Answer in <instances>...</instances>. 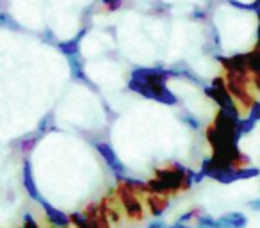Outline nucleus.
Listing matches in <instances>:
<instances>
[{
  "mask_svg": "<svg viewBox=\"0 0 260 228\" xmlns=\"http://www.w3.org/2000/svg\"><path fill=\"white\" fill-rule=\"evenodd\" d=\"M68 64H70V72H72V79L73 80L84 82V84H87V86L94 89V84L87 79L86 72H84V59L80 57V54H75V55H72V57H68Z\"/></svg>",
  "mask_w": 260,
  "mask_h": 228,
  "instance_id": "nucleus-9",
  "label": "nucleus"
},
{
  "mask_svg": "<svg viewBox=\"0 0 260 228\" xmlns=\"http://www.w3.org/2000/svg\"><path fill=\"white\" fill-rule=\"evenodd\" d=\"M196 228H216V226H207V224H198Z\"/></svg>",
  "mask_w": 260,
  "mask_h": 228,
  "instance_id": "nucleus-34",
  "label": "nucleus"
},
{
  "mask_svg": "<svg viewBox=\"0 0 260 228\" xmlns=\"http://www.w3.org/2000/svg\"><path fill=\"white\" fill-rule=\"evenodd\" d=\"M248 118L255 121V123L260 121V100H255L251 104V107L248 109Z\"/></svg>",
  "mask_w": 260,
  "mask_h": 228,
  "instance_id": "nucleus-20",
  "label": "nucleus"
},
{
  "mask_svg": "<svg viewBox=\"0 0 260 228\" xmlns=\"http://www.w3.org/2000/svg\"><path fill=\"white\" fill-rule=\"evenodd\" d=\"M94 148H96V152L100 153V157L105 160V164H107L109 168H111L112 171H114V175L118 177V175H123L126 171L125 164L119 160V157L116 155V152L112 150V146L109 145V143H102V141H96L93 143Z\"/></svg>",
  "mask_w": 260,
  "mask_h": 228,
  "instance_id": "nucleus-5",
  "label": "nucleus"
},
{
  "mask_svg": "<svg viewBox=\"0 0 260 228\" xmlns=\"http://www.w3.org/2000/svg\"><path fill=\"white\" fill-rule=\"evenodd\" d=\"M224 80H226V89L239 105V109L248 111L251 104L256 100L255 93H253L251 86V75H244V73H235V72H224Z\"/></svg>",
  "mask_w": 260,
  "mask_h": 228,
  "instance_id": "nucleus-1",
  "label": "nucleus"
},
{
  "mask_svg": "<svg viewBox=\"0 0 260 228\" xmlns=\"http://www.w3.org/2000/svg\"><path fill=\"white\" fill-rule=\"evenodd\" d=\"M260 175V170L258 168H239L237 170V177L239 180H248V178H255Z\"/></svg>",
  "mask_w": 260,
  "mask_h": 228,
  "instance_id": "nucleus-17",
  "label": "nucleus"
},
{
  "mask_svg": "<svg viewBox=\"0 0 260 228\" xmlns=\"http://www.w3.org/2000/svg\"><path fill=\"white\" fill-rule=\"evenodd\" d=\"M239 120H241V114H234L230 111H224L219 109L214 118V127L224 136V138L232 139L234 143H239L241 139V132H239Z\"/></svg>",
  "mask_w": 260,
  "mask_h": 228,
  "instance_id": "nucleus-4",
  "label": "nucleus"
},
{
  "mask_svg": "<svg viewBox=\"0 0 260 228\" xmlns=\"http://www.w3.org/2000/svg\"><path fill=\"white\" fill-rule=\"evenodd\" d=\"M54 128L55 127H54V120H52V116H47L40 121V125H38V134L43 136V134H47V132L54 131Z\"/></svg>",
  "mask_w": 260,
  "mask_h": 228,
  "instance_id": "nucleus-18",
  "label": "nucleus"
},
{
  "mask_svg": "<svg viewBox=\"0 0 260 228\" xmlns=\"http://www.w3.org/2000/svg\"><path fill=\"white\" fill-rule=\"evenodd\" d=\"M22 228H41V226L36 223V219H34L30 214H25V216H23V226Z\"/></svg>",
  "mask_w": 260,
  "mask_h": 228,
  "instance_id": "nucleus-24",
  "label": "nucleus"
},
{
  "mask_svg": "<svg viewBox=\"0 0 260 228\" xmlns=\"http://www.w3.org/2000/svg\"><path fill=\"white\" fill-rule=\"evenodd\" d=\"M192 18H194V20H205V11H200V9H196V11L192 13Z\"/></svg>",
  "mask_w": 260,
  "mask_h": 228,
  "instance_id": "nucleus-29",
  "label": "nucleus"
},
{
  "mask_svg": "<svg viewBox=\"0 0 260 228\" xmlns=\"http://www.w3.org/2000/svg\"><path fill=\"white\" fill-rule=\"evenodd\" d=\"M168 228H191L189 224H185V223H175V224H171V226H168Z\"/></svg>",
  "mask_w": 260,
  "mask_h": 228,
  "instance_id": "nucleus-32",
  "label": "nucleus"
},
{
  "mask_svg": "<svg viewBox=\"0 0 260 228\" xmlns=\"http://www.w3.org/2000/svg\"><path fill=\"white\" fill-rule=\"evenodd\" d=\"M196 212H200V209L187 210V212H185L184 216H180V217H178V221H177V223H185V224H187L189 221L192 219V217H198V214H196Z\"/></svg>",
  "mask_w": 260,
  "mask_h": 228,
  "instance_id": "nucleus-22",
  "label": "nucleus"
},
{
  "mask_svg": "<svg viewBox=\"0 0 260 228\" xmlns=\"http://www.w3.org/2000/svg\"><path fill=\"white\" fill-rule=\"evenodd\" d=\"M251 86H253V89L260 94V77H251Z\"/></svg>",
  "mask_w": 260,
  "mask_h": 228,
  "instance_id": "nucleus-28",
  "label": "nucleus"
},
{
  "mask_svg": "<svg viewBox=\"0 0 260 228\" xmlns=\"http://www.w3.org/2000/svg\"><path fill=\"white\" fill-rule=\"evenodd\" d=\"M228 4L234 6L237 9H242V11H251V4H242V2H237V0H226Z\"/></svg>",
  "mask_w": 260,
  "mask_h": 228,
  "instance_id": "nucleus-25",
  "label": "nucleus"
},
{
  "mask_svg": "<svg viewBox=\"0 0 260 228\" xmlns=\"http://www.w3.org/2000/svg\"><path fill=\"white\" fill-rule=\"evenodd\" d=\"M251 11L255 13V15H256V13H260V0H253V2H251Z\"/></svg>",
  "mask_w": 260,
  "mask_h": 228,
  "instance_id": "nucleus-30",
  "label": "nucleus"
},
{
  "mask_svg": "<svg viewBox=\"0 0 260 228\" xmlns=\"http://www.w3.org/2000/svg\"><path fill=\"white\" fill-rule=\"evenodd\" d=\"M86 30H87V29H82V30H80V32H79V36L73 38V40L61 41V43H57V45H55V47H57V50L61 52V54H64L66 57H72V55L79 54V50H80V43H79V41L84 38V34H86Z\"/></svg>",
  "mask_w": 260,
  "mask_h": 228,
  "instance_id": "nucleus-12",
  "label": "nucleus"
},
{
  "mask_svg": "<svg viewBox=\"0 0 260 228\" xmlns=\"http://www.w3.org/2000/svg\"><path fill=\"white\" fill-rule=\"evenodd\" d=\"M248 207L251 210H255V212H260V198L256 200H251V202H248Z\"/></svg>",
  "mask_w": 260,
  "mask_h": 228,
  "instance_id": "nucleus-26",
  "label": "nucleus"
},
{
  "mask_svg": "<svg viewBox=\"0 0 260 228\" xmlns=\"http://www.w3.org/2000/svg\"><path fill=\"white\" fill-rule=\"evenodd\" d=\"M205 139H207V143L212 146L214 152H224V150L232 148V146H239V143H234L232 139L224 138L214 125H209V127H207Z\"/></svg>",
  "mask_w": 260,
  "mask_h": 228,
  "instance_id": "nucleus-7",
  "label": "nucleus"
},
{
  "mask_svg": "<svg viewBox=\"0 0 260 228\" xmlns=\"http://www.w3.org/2000/svg\"><path fill=\"white\" fill-rule=\"evenodd\" d=\"M203 180H205V175H203L202 171H198V173H194V180H192V182H194V184H200V182H203Z\"/></svg>",
  "mask_w": 260,
  "mask_h": 228,
  "instance_id": "nucleus-31",
  "label": "nucleus"
},
{
  "mask_svg": "<svg viewBox=\"0 0 260 228\" xmlns=\"http://www.w3.org/2000/svg\"><path fill=\"white\" fill-rule=\"evenodd\" d=\"M0 27L9 30H22V25L6 11H0Z\"/></svg>",
  "mask_w": 260,
  "mask_h": 228,
  "instance_id": "nucleus-15",
  "label": "nucleus"
},
{
  "mask_svg": "<svg viewBox=\"0 0 260 228\" xmlns=\"http://www.w3.org/2000/svg\"><path fill=\"white\" fill-rule=\"evenodd\" d=\"M146 205H148L150 214L159 219V217L168 210V207H170V200H168V196L148 194L146 196Z\"/></svg>",
  "mask_w": 260,
  "mask_h": 228,
  "instance_id": "nucleus-11",
  "label": "nucleus"
},
{
  "mask_svg": "<svg viewBox=\"0 0 260 228\" xmlns=\"http://www.w3.org/2000/svg\"><path fill=\"white\" fill-rule=\"evenodd\" d=\"M40 138H41L40 134H30V136H27V138H23L22 141H20V148H22V152H23V153L32 152V148L38 145Z\"/></svg>",
  "mask_w": 260,
  "mask_h": 228,
  "instance_id": "nucleus-16",
  "label": "nucleus"
},
{
  "mask_svg": "<svg viewBox=\"0 0 260 228\" xmlns=\"http://www.w3.org/2000/svg\"><path fill=\"white\" fill-rule=\"evenodd\" d=\"M180 120L184 121V123L187 125L189 128H192V131H198V128H200V121L196 120V118L192 116V114H182Z\"/></svg>",
  "mask_w": 260,
  "mask_h": 228,
  "instance_id": "nucleus-21",
  "label": "nucleus"
},
{
  "mask_svg": "<svg viewBox=\"0 0 260 228\" xmlns=\"http://www.w3.org/2000/svg\"><path fill=\"white\" fill-rule=\"evenodd\" d=\"M246 62H248V72L251 77H260V52L249 50L246 52Z\"/></svg>",
  "mask_w": 260,
  "mask_h": 228,
  "instance_id": "nucleus-14",
  "label": "nucleus"
},
{
  "mask_svg": "<svg viewBox=\"0 0 260 228\" xmlns=\"http://www.w3.org/2000/svg\"><path fill=\"white\" fill-rule=\"evenodd\" d=\"M248 217L242 212H228L217 217V228H246Z\"/></svg>",
  "mask_w": 260,
  "mask_h": 228,
  "instance_id": "nucleus-10",
  "label": "nucleus"
},
{
  "mask_svg": "<svg viewBox=\"0 0 260 228\" xmlns=\"http://www.w3.org/2000/svg\"><path fill=\"white\" fill-rule=\"evenodd\" d=\"M102 4H104L105 8H107V11H116V9L121 8L123 0H104Z\"/></svg>",
  "mask_w": 260,
  "mask_h": 228,
  "instance_id": "nucleus-23",
  "label": "nucleus"
},
{
  "mask_svg": "<svg viewBox=\"0 0 260 228\" xmlns=\"http://www.w3.org/2000/svg\"><path fill=\"white\" fill-rule=\"evenodd\" d=\"M256 18H258V29L256 30H260V13H256Z\"/></svg>",
  "mask_w": 260,
  "mask_h": 228,
  "instance_id": "nucleus-35",
  "label": "nucleus"
},
{
  "mask_svg": "<svg viewBox=\"0 0 260 228\" xmlns=\"http://www.w3.org/2000/svg\"><path fill=\"white\" fill-rule=\"evenodd\" d=\"M253 128H255V121L253 120H249V118H241L239 120V132H241V136L249 134Z\"/></svg>",
  "mask_w": 260,
  "mask_h": 228,
  "instance_id": "nucleus-19",
  "label": "nucleus"
},
{
  "mask_svg": "<svg viewBox=\"0 0 260 228\" xmlns=\"http://www.w3.org/2000/svg\"><path fill=\"white\" fill-rule=\"evenodd\" d=\"M22 178H23V187H25L27 194L30 196V200L38 203H43V196H41L40 189L36 185V180H34V173H32V162L29 159L23 160V168H22Z\"/></svg>",
  "mask_w": 260,
  "mask_h": 228,
  "instance_id": "nucleus-6",
  "label": "nucleus"
},
{
  "mask_svg": "<svg viewBox=\"0 0 260 228\" xmlns=\"http://www.w3.org/2000/svg\"><path fill=\"white\" fill-rule=\"evenodd\" d=\"M203 93H205L210 100L216 102V104L219 105V109L230 111V112H234V114H241L239 105L235 104V100L232 98V94L228 93L224 77H214V79L210 80L209 86H203Z\"/></svg>",
  "mask_w": 260,
  "mask_h": 228,
  "instance_id": "nucleus-2",
  "label": "nucleus"
},
{
  "mask_svg": "<svg viewBox=\"0 0 260 228\" xmlns=\"http://www.w3.org/2000/svg\"><path fill=\"white\" fill-rule=\"evenodd\" d=\"M102 2H104V0H102Z\"/></svg>",
  "mask_w": 260,
  "mask_h": 228,
  "instance_id": "nucleus-36",
  "label": "nucleus"
},
{
  "mask_svg": "<svg viewBox=\"0 0 260 228\" xmlns=\"http://www.w3.org/2000/svg\"><path fill=\"white\" fill-rule=\"evenodd\" d=\"M255 50L260 52V30H256V43H255Z\"/></svg>",
  "mask_w": 260,
  "mask_h": 228,
  "instance_id": "nucleus-33",
  "label": "nucleus"
},
{
  "mask_svg": "<svg viewBox=\"0 0 260 228\" xmlns=\"http://www.w3.org/2000/svg\"><path fill=\"white\" fill-rule=\"evenodd\" d=\"M116 196H118V202L121 205V210L130 221H143L145 219V209H143V203L139 200V196L136 192L128 191L125 185L119 184L116 189Z\"/></svg>",
  "mask_w": 260,
  "mask_h": 228,
  "instance_id": "nucleus-3",
  "label": "nucleus"
},
{
  "mask_svg": "<svg viewBox=\"0 0 260 228\" xmlns=\"http://www.w3.org/2000/svg\"><path fill=\"white\" fill-rule=\"evenodd\" d=\"M52 228H54V226H52Z\"/></svg>",
  "mask_w": 260,
  "mask_h": 228,
  "instance_id": "nucleus-37",
  "label": "nucleus"
},
{
  "mask_svg": "<svg viewBox=\"0 0 260 228\" xmlns=\"http://www.w3.org/2000/svg\"><path fill=\"white\" fill-rule=\"evenodd\" d=\"M41 207H43V212H45V217L48 219V223H50V226L54 228H66L70 226V216L68 214H64L62 210L55 209L54 205H50L48 202H43L41 203Z\"/></svg>",
  "mask_w": 260,
  "mask_h": 228,
  "instance_id": "nucleus-8",
  "label": "nucleus"
},
{
  "mask_svg": "<svg viewBox=\"0 0 260 228\" xmlns=\"http://www.w3.org/2000/svg\"><path fill=\"white\" fill-rule=\"evenodd\" d=\"M146 228H168V224L164 223V221H160V219H155V221H152V223H150Z\"/></svg>",
  "mask_w": 260,
  "mask_h": 228,
  "instance_id": "nucleus-27",
  "label": "nucleus"
},
{
  "mask_svg": "<svg viewBox=\"0 0 260 228\" xmlns=\"http://www.w3.org/2000/svg\"><path fill=\"white\" fill-rule=\"evenodd\" d=\"M119 184L125 185L128 191L136 192L138 196L141 194H148V187H146V182H141L138 178H130V177H123V175H118Z\"/></svg>",
  "mask_w": 260,
  "mask_h": 228,
  "instance_id": "nucleus-13",
  "label": "nucleus"
}]
</instances>
